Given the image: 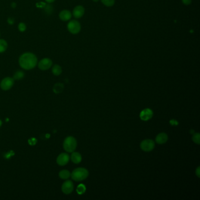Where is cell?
<instances>
[{
  "label": "cell",
  "mask_w": 200,
  "mask_h": 200,
  "mask_svg": "<svg viewBox=\"0 0 200 200\" xmlns=\"http://www.w3.org/2000/svg\"><path fill=\"white\" fill-rule=\"evenodd\" d=\"M77 146V141L73 136H68L65 139L63 143V147L67 153L73 152Z\"/></svg>",
  "instance_id": "3"
},
{
  "label": "cell",
  "mask_w": 200,
  "mask_h": 200,
  "mask_svg": "<svg viewBox=\"0 0 200 200\" xmlns=\"http://www.w3.org/2000/svg\"><path fill=\"white\" fill-rule=\"evenodd\" d=\"M101 3L106 7H111L115 4V0H100Z\"/></svg>",
  "instance_id": "21"
},
{
  "label": "cell",
  "mask_w": 200,
  "mask_h": 200,
  "mask_svg": "<svg viewBox=\"0 0 200 200\" xmlns=\"http://www.w3.org/2000/svg\"><path fill=\"white\" fill-rule=\"evenodd\" d=\"M24 77V73L21 70H18L14 73L13 79L15 80H21Z\"/></svg>",
  "instance_id": "19"
},
{
  "label": "cell",
  "mask_w": 200,
  "mask_h": 200,
  "mask_svg": "<svg viewBox=\"0 0 200 200\" xmlns=\"http://www.w3.org/2000/svg\"><path fill=\"white\" fill-rule=\"evenodd\" d=\"M14 22H15V20H14V18H13L12 17H10L8 19V22L9 25H12L14 23Z\"/></svg>",
  "instance_id": "26"
},
{
  "label": "cell",
  "mask_w": 200,
  "mask_h": 200,
  "mask_svg": "<svg viewBox=\"0 0 200 200\" xmlns=\"http://www.w3.org/2000/svg\"><path fill=\"white\" fill-rule=\"evenodd\" d=\"M52 65V61L49 58H43L38 63V67L42 70L49 69Z\"/></svg>",
  "instance_id": "7"
},
{
  "label": "cell",
  "mask_w": 200,
  "mask_h": 200,
  "mask_svg": "<svg viewBox=\"0 0 200 200\" xmlns=\"http://www.w3.org/2000/svg\"><path fill=\"white\" fill-rule=\"evenodd\" d=\"M27 29V27H26V25L23 23V22H21L18 25V30L19 31H20L21 32H24Z\"/></svg>",
  "instance_id": "23"
},
{
  "label": "cell",
  "mask_w": 200,
  "mask_h": 200,
  "mask_svg": "<svg viewBox=\"0 0 200 200\" xmlns=\"http://www.w3.org/2000/svg\"><path fill=\"white\" fill-rule=\"evenodd\" d=\"M181 1L185 5H189L190 4H191L192 0H181Z\"/></svg>",
  "instance_id": "25"
},
{
  "label": "cell",
  "mask_w": 200,
  "mask_h": 200,
  "mask_svg": "<svg viewBox=\"0 0 200 200\" xmlns=\"http://www.w3.org/2000/svg\"><path fill=\"white\" fill-rule=\"evenodd\" d=\"M14 83V79L10 77L5 78L0 83V87L3 91H8L12 88Z\"/></svg>",
  "instance_id": "6"
},
{
  "label": "cell",
  "mask_w": 200,
  "mask_h": 200,
  "mask_svg": "<svg viewBox=\"0 0 200 200\" xmlns=\"http://www.w3.org/2000/svg\"><path fill=\"white\" fill-rule=\"evenodd\" d=\"M153 116V111L149 108L143 110L140 114V117L143 121H148L149 120L152 118Z\"/></svg>",
  "instance_id": "10"
},
{
  "label": "cell",
  "mask_w": 200,
  "mask_h": 200,
  "mask_svg": "<svg viewBox=\"0 0 200 200\" xmlns=\"http://www.w3.org/2000/svg\"><path fill=\"white\" fill-rule=\"evenodd\" d=\"M168 136L165 133H160L157 134L156 137V141L159 144H163L166 143L168 140Z\"/></svg>",
  "instance_id": "12"
},
{
  "label": "cell",
  "mask_w": 200,
  "mask_h": 200,
  "mask_svg": "<svg viewBox=\"0 0 200 200\" xmlns=\"http://www.w3.org/2000/svg\"><path fill=\"white\" fill-rule=\"evenodd\" d=\"M155 147L154 141L151 139H146L140 143V148L144 151H151Z\"/></svg>",
  "instance_id": "5"
},
{
  "label": "cell",
  "mask_w": 200,
  "mask_h": 200,
  "mask_svg": "<svg viewBox=\"0 0 200 200\" xmlns=\"http://www.w3.org/2000/svg\"><path fill=\"white\" fill-rule=\"evenodd\" d=\"M86 189V188L85 186L83 184H80L78 186V187L76 188V191H77L78 194L81 195V194H83L85 193Z\"/></svg>",
  "instance_id": "20"
},
{
  "label": "cell",
  "mask_w": 200,
  "mask_h": 200,
  "mask_svg": "<svg viewBox=\"0 0 200 200\" xmlns=\"http://www.w3.org/2000/svg\"><path fill=\"white\" fill-rule=\"evenodd\" d=\"M62 191L65 194H70L74 188L73 184L70 180H67L65 181L62 186Z\"/></svg>",
  "instance_id": "9"
},
{
  "label": "cell",
  "mask_w": 200,
  "mask_h": 200,
  "mask_svg": "<svg viewBox=\"0 0 200 200\" xmlns=\"http://www.w3.org/2000/svg\"><path fill=\"white\" fill-rule=\"evenodd\" d=\"M70 159L72 162L75 164H79L82 161V156L78 152H72Z\"/></svg>",
  "instance_id": "14"
},
{
  "label": "cell",
  "mask_w": 200,
  "mask_h": 200,
  "mask_svg": "<svg viewBox=\"0 0 200 200\" xmlns=\"http://www.w3.org/2000/svg\"><path fill=\"white\" fill-rule=\"evenodd\" d=\"M2 121L0 120V127H1V125H2Z\"/></svg>",
  "instance_id": "32"
},
{
  "label": "cell",
  "mask_w": 200,
  "mask_h": 200,
  "mask_svg": "<svg viewBox=\"0 0 200 200\" xmlns=\"http://www.w3.org/2000/svg\"><path fill=\"white\" fill-rule=\"evenodd\" d=\"M52 72L54 75L59 76L62 73V67L59 65H55L54 67H52Z\"/></svg>",
  "instance_id": "16"
},
{
  "label": "cell",
  "mask_w": 200,
  "mask_h": 200,
  "mask_svg": "<svg viewBox=\"0 0 200 200\" xmlns=\"http://www.w3.org/2000/svg\"><path fill=\"white\" fill-rule=\"evenodd\" d=\"M93 2H98L99 0H92Z\"/></svg>",
  "instance_id": "31"
},
{
  "label": "cell",
  "mask_w": 200,
  "mask_h": 200,
  "mask_svg": "<svg viewBox=\"0 0 200 200\" xmlns=\"http://www.w3.org/2000/svg\"><path fill=\"white\" fill-rule=\"evenodd\" d=\"M200 167H198V168L196 169V175H197L198 177H200Z\"/></svg>",
  "instance_id": "28"
},
{
  "label": "cell",
  "mask_w": 200,
  "mask_h": 200,
  "mask_svg": "<svg viewBox=\"0 0 200 200\" xmlns=\"http://www.w3.org/2000/svg\"><path fill=\"white\" fill-rule=\"evenodd\" d=\"M89 175V171L87 169L85 168H78L75 169L70 176L75 181H81L88 178Z\"/></svg>",
  "instance_id": "2"
},
{
  "label": "cell",
  "mask_w": 200,
  "mask_h": 200,
  "mask_svg": "<svg viewBox=\"0 0 200 200\" xmlns=\"http://www.w3.org/2000/svg\"><path fill=\"white\" fill-rule=\"evenodd\" d=\"M37 7H41V8H44L46 6V4L41 2H39L38 4H36Z\"/></svg>",
  "instance_id": "27"
},
{
  "label": "cell",
  "mask_w": 200,
  "mask_h": 200,
  "mask_svg": "<svg viewBox=\"0 0 200 200\" xmlns=\"http://www.w3.org/2000/svg\"><path fill=\"white\" fill-rule=\"evenodd\" d=\"M37 63V57L31 52L23 54L19 59V64L20 67L25 70L33 69L36 66Z\"/></svg>",
  "instance_id": "1"
},
{
  "label": "cell",
  "mask_w": 200,
  "mask_h": 200,
  "mask_svg": "<svg viewBox=\"0 0 200 200\" xmlns=\"http://www.w3.org/2000/svg\"><path fill=\"white\" fill-rule=\"evenodd\" d=\"M85 14V8L82 5H77L73 10L72 15L75 18H80Z\"/></svg>",
  "instance_id": "11"
},
{
  "label": "cell",
  "mask_w": 200,
  "mask_h": 200,
  "mask_svg": "<svg viewBox=\"0 0 200 200\" xmlns=\"http://www.w3.org/2000/svg\"><path fill=\"white\" fill-rule=\"evenodd\" d=\"M64 89V85L60 83H58L55 85L53 90L55 93H59L63 91Z\"/></svg>",
  "instance_id": "17"
},
{
  "label": "cell",
  "mask_w": 200,
  "mask_h": 200,
  "mask_svg": "<svg viewBox=\"0 0 200 200\" xmlns=\"http://www.w3.org/2000/svg\"><path fill=\"white\" fill-rule=\"evenodd\" d=\"M45 1L48 3H52V2H54L55 0H45Z\"/></svg>",
  "instance_id": "30"
},
{
  "label": "cell",
  "mask_w": 200,
  "mask_h": 200,
  "mask_svg": "<svg viewBox=\"0 0 200 200\" xmlns=\"http://www.w3.org/2000/svg\"><path fill=\"white\" fill-rule=\"evenodd\" d=\"M192 139L193 141L196 143L197 144H200V133H194L193 134V137H192Z\"/></svg>",
  "instance_id": "22"
},
{
  "label": "cell",
  "mask_w": 200,
  "mask_h": 200,
  "mask_svg": "<svg viewBox=\"0 0 200 200\" xmlns=\"http://www.w3.org/2000/svg\"><path fill=\"white\" fill-rule=\"evenodd\" d=\"M70 159L69 154L66 153H61L57 159V163L58 165L61 166H64L67 165Z\"/></svg>",
  "instance_id": "8"
},
{
  "label": "cell",
  "mask_w": 200,
  "mask_h": 200,
  "mask_svg": "<svg viewBox=\"0 0 200 200\" xmlns=\"http://www.w3.org/2000/svg\"><path fill=\"white\" fill-rule=\"evenodd\" d=\"M16 3H15V2H13V3H12V4H11V7H12V8H15L16 7Z\"/></svg>",
  "instance_id": "29"
},
{
  "label": "cell",
  "mask_w": 200,
  "mask_h": 200,
  "mask_svg": "<svg viewBox=\"0 0 200 200\" xmlns=\"http://www.w3.org/2000/svg\"><path fill=\"white\" fill-rule=\"evenodd\" d=\"M44 8H45V11L48 14H51L52 11V10L53 9V8L52 7V6H51V5H46V6Z\"/></svg>",
  "instance_id": "24"
},
{
  "label": "cell",
  "mask_w": 200,
  "mask_h": 200,
  "mask_svg": "<svg viewBox=\"0 0 200 200\" xmlns=\"http://www.w3.org/2000/svg\"><path fill=\"white\" fill-rule=\"evenodd\" d=\"M70 172L69 171L67 170H61L59 173V177L62 180H67L70 177Z\"/></svg>",
  "instance_id": "15"
},
{
  "label": "cell",
  "mask_w": 200,
  "mask_h": 200,
  "mask_svg": "<svg viewBox=\"0 0 200 200\" xmlns=\"http://www.w3.org/2000/svg\"><path fill=\"white\" fill-rule=\"evenodd\" d=\"M72 15V14H71V12L69 10L64 9V10L60 12L59 16L60 19L62 21H69V20H70L71 19Z\"/></svg>",
  "instance_id": "13"
},
{
  "label": "cell",
  "mask_w": 200,
  "mask_h": 200,
  "mask_svg": "<svg viewBox=\"0 0 200 200\" xmlns=\"http://www.w3.org/2000/svg\"><path fill=\"white\" fill-rule=\"evenodd\" d=\"M68 31L72 34H78L81 30V25L80 22L75 20H71L67 25Z\"/></svg>",
  "instance_id": "4"
},
{
  "label": "cell",
  "mask_w": 200,
  "mask_h": 200,
  "mask_svg": "<svg viewBox=\"0 0 200 200\" xmlns=\"http://www.w3.org/2000/svg\"><path fill=\"white\" fill-rule=\"evenodd\" d=\"M8 47V43L4 39H0V53L4 52Z\"/></svg>",
  "instance_id": "18"
}]
</instances>
